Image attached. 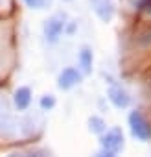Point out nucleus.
<instances>
[{
	"mask_svg": "<svg viewBox=\"0 0 151 157\" xmlns=\"http://www.w3.org/2000/svg\"><path fill=\"white\" fill-rule=\"evenodd\" d=\"M129 128L133 137H136L142 142H147L151 139V122L145 118L142 111H131L129 115Z\"/></svg>",
	"mask_w": 151,
	"mask_h": 157,
	"instance_id": "obj_1",
	"label": "nucleus"
},
{
	"mask_svg": "<svg viewBox=\"0 0 151 157\" xmlns=\"http://www.w3.org/2000/svg\"><path fill=\"white\" fill-rule=\"evenodd\" d=\"M101 150L111 151V153H118L123 148V133L120 128H112L107 129V133L101 135Z\"/></svg>",
	"mask_w": 151,
	"mask_h": 157,
	"instance_id": "obj_2",
	"label": "nucleus"
},
{
	"mask_svg": "<svg viewBox=\"0 0 151 157\" xmlns=\"http://www.w3.org/2000/svg\"><path fill=\"white\" fill-rule=\"evenodd\" d=\"M64 15H53L44 21V37L48 43H57L64 32Z\"/></svg>",
	"mask_w": 151,
	"mask_h": 157,
	"instance_id": "obj_3",
	"label": "nucleus"
},
{
	"mask_svg": "<svg viewBox=\"0 0 151 157\" xmlns=\"http://www.w3.org/2000/svg\"><path fill=\"white\" fill-rule=\"evenodd\" d=\"M89 2L92 6V11L98 15V19L101 22H111L114 19L116 8H114L112 0H89Z\"/></svg>",
	"mask_w": 151,
	"mask_h": 157,
	"instance_id": "obj_4",
	"label": "nucleus"
},
{
	"mask_svg": "<svg viewBox=\"0 0 151 157\" xmlns=\"http://www.w3.org/2000/svg\"><path fill=\"white\" fill-rule=\"evenodd\" d=\"M79 82H81V72L76 67H66L61 70V74L57 78V87L63 91H68V89L76 87Z\"/></svg>",
	"mask_w": 151,
	"mask_h": 157,
	"instance_id": "obj_5",
	"label": "nucleus"
},
{
	"mask_svg": "<svg viewBox=\"0 0 151 157\" xmlns=\"http://www.w3.org/2000/svg\"><path fill=\"white\" fill-rule=\"evenodd\" d=\"M109 100H111V104L114 105V107H118V109H125L129 104H131V96L127 94V91L125 89H122L120 85H112L111 89H109Z\"/></svg>",
	"mask_w": 151,
	"mask_h": 157,
	"instance_id": "obj_6",
	"label": "nucleus"
},
{
	"mask_svg": "<svg viewBox=\"0 0 151 157\" xmlns=\"http://www.w3.org/2000/svg\"><path fill=\"white\" fill-rule=\"evenodd\" d=\"M13 102H15V107L19 111H26L31 104V89L30 87H19L13 94Z\"/></svg>",
	"mask_w": 151,
	"mask_h": 157,
	"instance_id": "obj_7",
	"label": "nucleus"
},
{
	"mask_svg": "<svg viewBox=\"0 0 151 157\" xmlns=\"http://www.w3.org/2000/svg\"><path fill=\"white\" fill-rule=\"evenodd\" d=\"M92 63H94V54L89 46H83L79 52V67L83 68L85 74H89L92 70Z\"/></svg>",
	"mask_w": 151,
	"mask_h": 157,
	"instance_id": "obj_8",
	"label": "nucleus"
},
{
	"mask_svg": "<svg viewBox=\"0 0 151 157\" xmlns=\"http://www.w3.org/2000/svg\"><path fill=\"white\" fill-rule=\"evenodd\" d=\"M89 129H90L92 133L103 135L105 129H107V126H105L103 118H100V117H90V118H89Z\"/></svg>",
	"mask_w": 151,
	"mask_h": 157,
	"instance_id": "obj_9",
	"label": "nucleus"
},
{
	"mask_svg": "<svg viewBox=\"0 0 151 157\" xmlns=\"http://www.w3.org/2000/svg\"><path fill=\"white\" fill-rule=\"evenodd\" d=\"M8 157H48V155L42 150H30V151H15V153H9Z\"/></svg>",
	"mask_w": 151,
	"mask_h": 157,
	"instance_id": "obj_10",
	"label": "nucleus"
},
{
	"mask_svg": "<svg viewBox=\"0 0 151 157\" xmlns=\"http://www.w3.org/2000/svg\"><path fill=\"white\" fill-rule=\"evenodd\" d=\"M131 2H133V6H134L136 10L151 13V0H131Z\"/></svg>",
	"mask_w": 151,
	"mask_h": 157,
	"instance_id": "obj_11",
	"label": "nucleus"
},
{
	"mask_svg": "<svg viewBox=\"0 0 151 157\" xmlns=\"http://www.w3.org/2000/svg\"><path fill=\"white\" fill-rule=\"evenodd\" d=\"M53 105H55V96H52V94H44V96L41 98V107H42L44 111L52 109Z\"/></svg>",
	"mask_w": 151,
	"mask_h": 157,
	"instance_id": "obj_12",
	"label": "nucleus"
},
{
	"mask_svg": "<svg viewBox=\"0 0 151 157\" xmlns=\"http://www.w3.org/2000/svg\"><path fill=\"white\" fill-rule=\"evenodd\" d=\"M138 43H140L142 46H151V28H149V30H145V32L140 35Z\"/></svg>",
	"mask_w": 151,
	"mask_h": 157,
	"instance_id": "obj_13",
	"label": "nucleus"
},
{
	"mask_svg": "<svg viewBox=\"0 0 151 157\" xmlns=\"http://www.w3.org/2000/svg\"><path fill=\"white\" fill-rule=\"evenodd\" d=\"M22 2L28 6V8H35V10H41L48 0H22Z\"/></svg>",
	"mask_w": 151,
	"mask_h": 157,
	"instance_id": "obj_14",
	"label": "nucleus"
},
{
	"mask_svg": "<svg viewBox=\"0 0 151 157\" xmlns=\"http://www.w3.org/2000/svg\"><path fill=\"white\" fill-rule=\"evenodd\" d=\"M94 157H116V153H111V151H105V150H101V151H98Z\"/></svg>",
	"mask_w": 151,
	"mask_h": 157,
	"instance_id": "obj_15",
	"label": "nucleus"
},
{
	"mask_svg": "<svg viewBox=\"0 0 151 157\" xmlns=\"http://www.w3.org/2000/svg\"><path fill=\"white\" fill-rule=\"evenodd\" d=\"M4 113H6V102L0 100V115H4Z\"/></svg>",
	"mask_w": 151,
	"mask_h": 157,
	"instance_id": "obj_16",
	"label": "nucleus"
}]
</instances>
